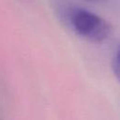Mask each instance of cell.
<instances>
[{
  "label": "cell",
  "instance_id": "cell-1",
  "mask_svg": "<svg viewBox=\"0 0 120 120\" xmlns=\"http://www.w3.org/2000/svg\"><path fill=\"white\" fill-rule=\"evenodd\" d=\"M67 22L79 37L94 43H102L112 33L111 23L99 15L82 8H74L66 15Z\"/></svg>",
  "mask_w": 120,
  "mask_h": 120
},
{
  "label": "cell",
  "instance_id": "cell-3",
  "mask_svg": "<svg viewBox=\"0 0 120 120\" xmlns=\"http://www.w3.org/2000/svg\"><path fill=\"white\" fill-rule=\"evenodd\" d=\"M114 54L120 56V42H119V44H118V46H117V48H116V51H115V53H114Z\"/></svg>",
  "mask_w": 120,
  "mask_h": 120
},
{
  "label": "cell",
  "instance_id": "cell-4",
  "mask_svg": "<svg viewBox=\"0 0 120 120\" xmlns=\"http://www.w3.org/2000/svg\"><path fill=\"white\" fill-rule=\"evenodd\" d=\"M86 1H89V2H94V3H98V2H102L104 0H86Z\"/></svg>",
  "mask_w": 120,
  "mask_h": 120
},
{
  "label": "cell",
  "instance_id": "cell-2",
  "mask_svg": "<svg viewBox=\"0 0 120 120\" xmlns=\"http://www.w3.org/2000/svg\"><path fill=\"white\" fill-rule=\"evenodd\" d=\"M112 68L114 73V76L120 82V56L118 55H113L112 60Z\"/></svg>",
  "mask_w": 120,
  "mask_h": 120
}]
</instances>
